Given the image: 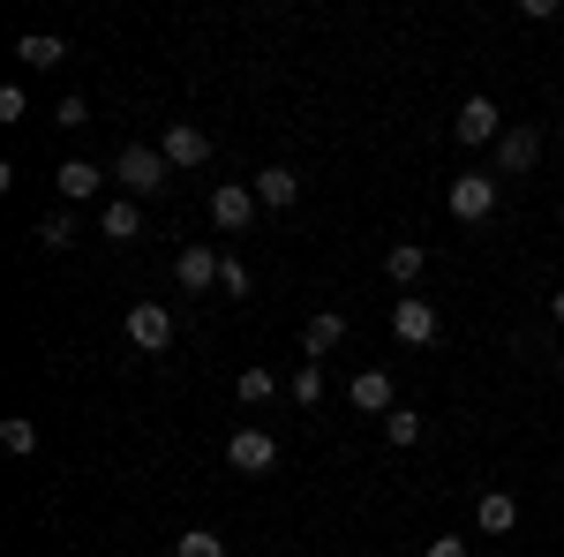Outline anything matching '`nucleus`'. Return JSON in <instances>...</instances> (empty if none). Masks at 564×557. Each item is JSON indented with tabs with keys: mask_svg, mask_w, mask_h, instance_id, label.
Listing matches in <instances>:
<instances>
[{
	"mask_svg": "<svg viewBox=\"0 0 564 557\" xmlns=\"http://www.w3.org/2000/svg\"><path fill=\"white\" fill-rule=\"evenodd\" d=\"M166 159H159V143H129V151H121V159H113V181H121V189H129V196H159V189H166Z\"/></svg>",
	"mask_w": 564,
	"mask_h": 557,
	"instance_id": "f257e3e1",
	"label": "nucleus"
},
{
	"mask_svg": "<svg viewBox=\"0 0 564 557\" xmlns=\"http://www.w3.org/2000/svg\"><path fill=\"white\" fill-rule=\"evenodd\" d=\"M444 212L459 218V226H481V218L497 212V173H459V181L444 189Z\"/></svg>",
	"mask_w": 564,
	"mask_h": 557,
	"instance_id": "f03ea898",
	"label": "nucleus"
},
{
	"mask_svg": "<svg viewBox=\"0 0 564 557\" xmlns=\"http://www.w3.org/2000/svg\"><path fill=\"white\" fill-rule=\"evenodd\" d=\"M226 468L234 474H271L279 468V437H271V429H234V437H226Z\"/></svg>",
	"mask_w": 564,
	"mask_h": 557,
	"instance_id": "7ed1b4c3",
	"label": "nucleus"
},
{
	"mask_svg": "<svg viewBox=\"0 0 564 557\" xmlns=\"http://www.w3.org/2000/svg\"><path fill=\"white\" fill-rule=\"evenodd\" d=\"M263 204H257V189L249 181H218L212 189V226L218 234H249V218H257Z\"/></svg>",
	"mask_w": 564,
	"mask_h": 557,
	"instance_id": "20e7f679",
	"label": "nucleus"
},
{
	"mask_svg": "<svg viewBox=\"0 0 564 557\" xmlns=\"http://www.w3.org/2000/svg\"><path fill=\"white\" fill-rule=\"evenodd\" d=\"M444 324H436V301H422V294H399L391 301V340L399 346H430Z\"/></svg>",
	"mask_w": 564,
	"mask_h": 557,
	"instance_id": "39448f33",
	"label": "nucleus"
},
{
	"mask_svg": "<svg viewBox=\"0 0 564 557\" xmlns=\"http://www.w3.org/2000/svg\"><path fill=\"white\" fill-rule=\"evenodd\" d=\"M129 340L143 346V354H166V346H174V309H166V301H135L129 309Z\"/></svg>",
	"mask_w": 564,
	"mask_h": 557,
	"instance_id": "423d86ee",
	"label": "nucleus"
},
{
	"mask_svg": "<svg viewBox=\"0 0 564 557\" xmlns=\"http://www.w3.org/2000/svg\"><path fill=\"white\" fill-rule=\"evenodd\" d=\"M505 129H512V121L497 114V98H467V106H459V121H452V136H459L467 151H475V143H497Z\"/></svg>",
	"mask_w": 564,
	"mask_h": 557,
	"instance_id": "0eeeda50",
	"label": "nucleus"
},
{
	"mask_svg": "<svg viewBox=\"0 0 564 557\" xmlns=\"http://www.w3.org/2000/svg\"><path fill=\"white\" fill-rule=\"evenodd\" d=\"M534 159H542V129L534 121H512V129L497 136V173H527Z\"/></svg>",
	"mask_w": 564,
	"mask_h": 557,
	"instance_id": "6e6552de",
	"label": "nucleus"
},
{
	"mask_svg": "<svg viewBox=\"0 0 564 557\" xmlns=\"http://www.w3.org/2000/svg\"><path fill=\"white\" fill-rule=\"evenodd\" d=\"M159 159H166V167H204V159H212V136L196 129V121H166V143H159Z\"/></svg>",
	"mask_w": 564,
	"mask_h": 557,
	"instance_id": "1a4fd4ad",
	"label": "nucleus"
},
{
	"mask_svg": "<svg viewBox=\"0 0 564 557\" xmlns=\"http://www.w3.org/2000/svg\"><path fill=\"white\" fill-rule=\"evenodd\" d=\"M174 279L188 287V294H204V287H218V249H204V242H188L174 257Z\"/></svg>",
	"mask_w": 564,
	"mask_h": 557,
	"instance_id": "9d476101",
	"label": "nucleus"
},
{
	"mask_svg": "<svg viewBox=\"0 0 564 557\" xmlns=\"http://www.w3.org/2000/svg\"><path fill=\"white\" fill-rule=\"evenodd\" d=\"M98 234H106V242H135V234H143L135 196H106V204H98Z\"/></svg>",
	"mask_w": 564,
	"mask_h": 557,
	"instance_id": "9b49d317",
	"label": "nucleus"
},
{
	"mask_svg": "<svg viewBox=\"0 0 564 557\" xmlns=\"http://www.w3.org/2000/svg\"><path fill=\"white\" fill-rule=\"evenodd\" d=\"M249 189H257V204H263V212H286V204L302 196V173H286V167H263L257 181H249Z\"/></svg>",
	"mask_w": 564,
	"mask_h": 557,
	"instance_id": "f8f14e48",
	"label": "nucleus"
},
{
	"mask_svg": "<svg viewBox=\"0 0 564 557\" xmlns=\"http://www.w3.org/2000/svg\"><path fill=\"white\" fill-rule=\"evenodd\" d=\"M347 407H361V415H391V377H384V369L347 377Z\"/></svg>",
	"mask_w": 564,
	"mask_h": 557,
	"instance_id": "ddd939ff",
	"label": "nucleus"
},
{
	"mask_svg": "<svg viewBox=\"0 0 564 557\" xmlns=\"http://www.w3.org/2000/svg\"><path fill=\"white\" fill-rule=\"evenodd\" d=\"M339 340H347V317H339V309H316V317H308V332H302V354H308V362H324Z\"/></svg>",
	"mask_w": 564,
	"mask_h": 557,
	"instance_id": "4468645a",
	"label": "nucleus"
},
{
	"mask_svg": "<svg viewBox=\"0 0 564 557\" xmlns=\"http://www.w3.org/2000/svg\"><path fill=\"white\" fill-rule=\"evenodd\" d=\"M53 189H61V196H68V204H90V196H98V189H106V173L90 167V159H68V167L53 173Z\"/></svg>",
	"mask_w": 564,
	"mask_h": 557,
	"instance_id": "2eb2a0df",
	"label": "nucleus"
},
{
	"mask_svg": "<svg viewBox=\"0 0 564 557\" xmlns=\"http://www.w3.org/2000/svg\"><path fill=\"white\" fill-rule=\"evenodd\" d=\"M475 527L481 535H512V527H520V505H512L505 490H489V497L475 505Z\"/></svg>",
	"mask_w": 564,
	"mask_h": 557,
	"instance_id": "dca6fc26",
	"label": "nucleus"
},
{
	"mask_svg": "<svg viewBox=\"0 0 564 557\" xmlns=\"http://www.w3.org/2000/svg\"><path fill=\"white\" fill-rule=\"evenodd\" d=\"M15 61H23V68H61V61H68V45L53 39V31H31V39H15Z\"/></svg>",
	"mask_w": 564,
	"mask_h": 557,
	"instance_id": "f3484780",
	"label": "nucleus"
},
{
	"mask_svg": "<svg viewBox=\"0 0 564 557\" xmlns=\"http://www.w3.org/2000/svg\"><path fill=\"white\" fill-rule=\"evenodd\" d=\"M422 264H430V257H422V242H391V249H384V271L399 279V287H414V279H422Z\"/></svg>",
	"mask_w": 564,
	"mask_h": 557,
	"instance_id": "a211bd4d",
	"label": "nucleus"
},
{
	"mask_svg": "<svg viewBox=\"0 0 564 557\" xmlns=\"http://www.w3.org/2000/svg\"><path fill=\"white\" fill-rule=\"evenodd\" d=\"M422 429H430V422H422L414 407H391V415H384V444H399V452H406V444H422Z\"/></svg>",
	"mask_w": 564,
	"mask_h": 557,
	"instance_id": "6ab92c4d",
	"label": "nucleus"
},
{
	"mask_svg": "<svg viewBox=\"0 0 564 557\" xmlns=\"http://www.w3.org/2000/svg\"><path fill=\"white\" fill-rule=\"evenodd\" d=\"M234 392H241V407H263V399L279 392V377H271V369H241V377H234Z\"/></svg>",
	"mask_w": 564,
	"mask_h": 557,
	"instance_id": "aec40b11",
	"label": "nucleus"
},
{
	"mask_svg": "<svg viewBox=\"0 0 564 557\" xmlns=\"http://www.w3.org/2000/svg\"><path fill=\"white\" fill-rule=\"evenodd\" d=\"M174 557H226V535H212V527H188L174 543Z\"/></svg>",
	"mask_w": 564,
	"mask_h": 557,
	"instance_id": "412c9836",
	"label": "nucleus"
},
{
	"mask_svg": "<svg viewBox=\"0 0 564 557\" xmlns=\"http://www.w3.org/2000/svg\"><path fill=\"white\" fill-rule=\"evenodd\" d=\"M0 444H8V452H39V422H31V415H8V422H0Z\"/></svg>",
	"mask_w": 564,
	"mask_h": 557,
	"instance_id": "4be33fe9",
	"label": "nucleus"
},
{
	"mask_svg": "<svg viewBox=\"0 0 564 557\" xmlns=\"http://www.w3.org/2000/svg\"><path fill=\"white\" fill-rule=\"evenodd\" d=\"M218 287H226V301H241L257 279H249V264H241V257H218Z\"/></svg>",
	"mask_w": 564,
	"mask_h": 557,
	"instance_id": "5701e85b",
	"label": "nucleus"
},
{
	"mask_svg": "<svg viewBox=\"0 0 564 557\" xmlns=\"http://www.w3.org/2000/svg\"><path fill=\"white\" fill-rule=\"evenodd\" d=\"M39 242H45V249H68V242H76V218H68V212H45L39 218Z\"/></svg>",
	"mask_w": 564,
	"mask_h": 557,
	"instance_id": "b1692460",
	"label": "nucleus"
},
{
	"mask_svg": "<svg viewBox=\"0 0 564 557\" xmlns=\"http://www.w3.org/2000/svg\"><path fill=\"white\" fill-rule=\"evenodd\" d=\"M316 399H324V369L302 362V369H294V407H316Z\"/></svg>",
	"mask_w": 564,
	"mask_h": 557,
	"instance_id": "393cba45",
	"label": "nucleus"
},
{
	"mask_svg": "<svg viewBox=\"0 0 564 557\" xmlns=\"http://www.w3.org/2000/svg\"><path fill=\"white\" fill-rule=\"evenodd\" d=\"M23 114H31V98H23V84H8L0 90V121H23Z\"/></svg>",
	"mask_w": 564,
	"mask_h": 557,
	"instance_id": "a878e982",
	"label": "nucleus"
},
{
	"mask_svg": "<svg viewBox=\"0 0 564 557\" xmlns=\"http://www.w3.org/2000/svg\"><path fill=\"white\" fill-rule=\"evenodd\" d=\"M53 121H61V129H84L90 106H84V98H61V114H53Z\"/></svg>",
	"mask_w": 564,
	"mask_h": 557,
	"instance_id": "bb28decb",
	"label": "nucleus"
},
{
	"mask_svg": "<svg viewBox=\"0 0 564 557\" xmlns=\"http://www.w3.org/2000/svg\"><path fill=\"white\" fill-rule=\"evenodd\" d=\"M422 557H467V535H436V543H430Z\"/></svg>",
	"mask_w": 564,
	"mask_h": 557,
	"instance_id": "cd10ccee",
	"label": "nucleus"
},
{
	"mask_svg": "<svg viewBox=\"0 0 564 557\" xmlns=\"http://www.w3.org/2000/svg\"><path fill=\"white\" fill-rule=\"evenodd\" d=\"M550 317H557V324H564V287H557V294H550Z\"/></svg>",
	"mask_w": 564,
	"mask_h": 557,
	"instance_id": "c85d7f7f",
	"label": "nucleus"
},
{
	"mask_svg": "<svg viewBox=\"0 0 564 557\" xmlns=\"http://www.w3.org/2000/svg\"><path fill=\"white\" fill-rule=\"evenodd\" d=\"M557 377H564V354H557Z\"/></svg>",
	"mask_w": 564,
	"mask_h": 557,
	"instance_id": "c756f323",
	"label": "nucleus"
}]
</instances>
